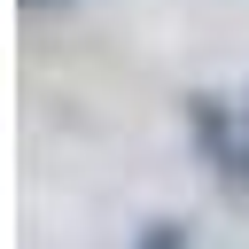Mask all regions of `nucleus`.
<instances>
[{"instance_id":"nucleus-1","label":"nucleus","mask_w":249,"mask_h":249,"mask_svg":"<svg viewBox=\"0 0 249 249\" xmlns=\"http://www.w3.org/2000/svg\"><path fill=\"white\" fill-rule=\"evenodd\" d=\"M132 249H195V233H187V218H148L132 233Z\"/></svg>"},{"instance_id":"nucleus-2","label":"nucleus","mask_w":249,"mask_h":249,"mask_svg":"<svg viewBox=\"0 0 249 249\" xmlns=\"http://www.w3.org/2000/svg\"><path fill=\"white\" fill-rule=\"evenodd\" d=\"M23 8H70V0H23Z\"/></svg>"}]
</instances>
